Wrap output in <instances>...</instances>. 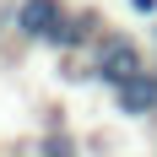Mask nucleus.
I'll list each match as a JSON object with an SVG mask.
<instances>
[{"instance_id":"obj_6","label":"nucleus","mask_w":157,"mask_h":157,"mask_svg":"<svg viewBox=\"0 0 157 157\" xmlns=\"http://www.w3.org/2000/svg\"><path fill=\"white\" fill-rule=\"evenodd\" d=\"M130 6H136L141 16H157V0H130Z\"/></svg>"},{"instance_id":"obj_2","label":"nucleus","mask_w":157,"mask_h":157,"mask_svg":"<svg viewBox=\"0 0 157 157\" xmlns=\"http://www.w3.org/2000/svg\"><path fill=\"white\" fill-rule=\"evenodd\" d=\"M65 16H71L65 0H16V33L33 38V44H49V49H54Z\"/></svg>"},{"instance_id":"obj_1","label":"nucleus","mask_w":157,"mask_h":157,"mask_svg":"<svg viewBox=\"0 0 157 157\" xmlns=\"http://www.w3.org/2000/svg\"><path fill=\"white\" fill-rule=\"evenodd\" d=\"M146 65H141V49L130 44V38H119V33H114V38H103V44H98V60H92V76L103 81V87H114V92H119V87H125L130 76H141Z\"/></svg>"},{"instance_id":"obj_4","label":"nucleus","mask_w":157,"mask_h":157,"mask_svg":"<svg viewBox=\"0 0 157 157\" xmlns=\"http://www.w3.org/2000/svg\"><path fill=\"white\" fill-rule=\"evenodd\" d=\"M92 27H98V11H71L65 27H60V38H54V49H81L92 38Z\"/></svg>"},{"instance_id":"obj_3","label":"nucleus","mask_w":157,"mask_h":157,"mask_svg":"<svg viewBox=\"0 0 157 157\" xmlns=\"http://www.w3.org/2000/svg\"><path fill=\"white\" fill-rule=\"evenodd\" d=\"M114 109L125 114V119H146V114H157V71L130 76L125 87L114 92Z\"/></svg>"},{"instance_id":"obj_5","label":"nucleus","mask_w":157,"mask_h":157,"mask_svg":"<svg viewBox=\"0 0 157 157\" xmlns=\"http://www.w3.org/2000/svg\"><path fill=\"white\" fill-rule=\"evenodd\" d=\"M38 157H81V152H76V141H71V136H60V130H54V136H44V141H38Z\"/></svg>"}]
</instances>
